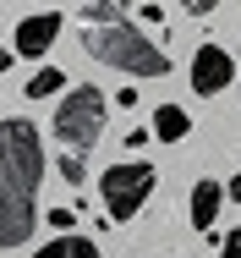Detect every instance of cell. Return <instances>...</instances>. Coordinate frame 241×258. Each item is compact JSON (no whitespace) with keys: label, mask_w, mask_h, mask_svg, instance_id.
<instances>
[{"label":"cell","mask_w":241,"mask_h":258,"mask_svg":"<svg viewBox=\"0 0 241 258\" xmlns=\"http://www.w3.org/2000/svg\"><path fill=\"white\" fill-rule=\"evenodd\" d=\"M39 181H44V143L28 115L0 121V247L33 242L39 225Z\"/></svg>","instance_id":"obj_1"},{"label":"cell","mask_w":241,"mask_h":258,"mask_svg":"<svg viewBox=\"0 0 241 258\" xmlns=\"http://www.w3.org/2000/svg\"><path fill=\"white\" fill-rule=\"evenodd\" d=\"M83 50L94 55L99 66H115V72H126V77H165V72H170V55L159 50L132 17L83 28Z\"/></svg>","instance_id":"obj_2"},{"label":"cell","mask_w":241,"mask_h":258,"mask_svg":"<svg viewBox=\"0 0 241 258\" xmlns=\"http://www.w3.org/2000/svg\"><path fill=\"white\" fill-rule=\"evenodd\" d=\"M49 132L60 138V149L77 159H88V149L99 143V132H104V94L99 88H71L66 99H60V110H55V121H49Z\"/></svg>","instance_id":"obj_3"},{"label":"cell","mask_w":241,"mask_h":258,"mask_svg":"<svg viewBox=\"0 0 241 258\" xmlns=\"http://www.w3.org/2000/svg\"><path fill=\"white\" fill-rule=\"evenodd\" d=\"M153 181H159V170H153L148 159H121V165H110V170L99 176V198L110 209V225H126V220L148 204Z\"/></svg>","instance_id":"obj_4"},{"label":"cell","mask_w":241,"mask_h":258,"mask_svg":"<svg viewBox=\"0 0 241 258\" xmlns=\"http://www.w3.org/2000/svg\"><path fill=\"white\" fill-rule=\"evenodd\" d=\"M230 77H236V66H230L225 44H197V55H192V94L214 99L219 88H230Z\"/></svg>","instance_id":"obj_5"},{"label":"cell","mask_w":241,"mask_h":258,"mask_svg":"<svg viewBox=\"0 0 241 258\" xmlns=\"http://www.w3.org/2000/svg\"><path fill=\"white\" fill-rule=\"evenodd\" d=\"M60 11H39V17H22L17 22V44H11V55H28V60H39V55L60 39Z\"/></svg>","instance_id":"obj_6"},{"label":"cell","mask_w":241,"mask_h":258,"mask_svg":"<svg viewBox=\"0 0 241 258\" xmlns=\"http://www.w3.org/2000/svg\"><path fill=\"white\" fill-rule=\"evenodd\" d=\"M219 204H225V187H219V181H197V187H192V225L203 231V236L214 231Z\"/></svg>","instance_id":"obj_7"},{"label":"cell","mask_w":241,"mask_h":258,"mask_svg":"<svg viewBox=\"0 0 241 258\" xmlns=\"http://www.w3.org/2000/svg\"><path fill=\"white\" fill-rule=\"evenodd\" d=\"M148 132H153L159 143H181V138L192 132V115H187L181 104H159V110H153V126H148Z\"/></svg>","instance_id":"obj_8"},{"label":"cell","mask_w":241,"mask_h":258,"mask_svg":"<svg viewBox=\"0 0 241 258\" xmlns=\"http://www.w3.org/2000/svg\"><path fill=\"white\" fill-rule=\"evenodd\" d=\"M33 258H99V247L88 236H55V242H44Z\"/></svg>","instance_id":"obj_9"},{"label":"cell","mask_w":241,"mask_h":258,"mask_svg":"<svg viewBox=\"0 0 241 258\" xmlns=\"http://www.w3.org/2000/svg\"><path fill=\"white\" fill-rule=\"evenodd\" d=\"M60 88H66V72H60V66H39V72L28 77V88H22V94L39 104V99H55Z\"/></svg>","instance_id":"obj_10"},{"label":"cell","mask_w":241,"mask_h":258,"mask_svg":"<svg viewBox=\"0 0 241 258\" xmlns=\"http://www.w3.org/2000/svg\"><path fill=\"white\" fill-rule=\"evenodd\" d=\"M60 176H66L71 187H83V176H88V165H83L77 154H60Z\"/></svg>","instance_id":"obj_11"},{"label":"cell","mask_w":241,"mask_h":258,"mask_svg":"<svg viewBox=\"0 0 241 258\" xmlns=\"http://www.w3.org/2000/svg\"><path fill=\"white\" fill-rule=\"evenodd\" d=\"M44 220L55 225V231H60V236H71V225H77V209H49Z\"/></svg>","instance_id":"obj_12"},{"label":"cell","mask_w":241,"mask_h":258,"mask_svg":"<svg viewBox=\"0 0 241 258\" xmlns=\"http://www.w3.org/2000/svg\"><path fill=\"white\" fill-rule=\"evenodd\" d=\"M219 253H225V258H241V231H230V236L219 242Z\"/></svg>","instance_id":"obj_13"},{"label":"cell","mask_w":241,"mask_h":258,"mask_svg":"<svg viewBox=\"0 0 241 258\" xmlns=\"http://www.w3.org/2000/svg\"><path fill=\"white\" fill-rule=\"evenodd\" d=\"M143 22H165V6H143V11H137V28H143Z\"/></svg>","instance_id":"obj_14"},{"label":"cell","mask_w":241,"mask_h":258,"mask_svg":"<svg viewBox=\"0 0 241 258\" xmlns=\"http://www.w3.org/2000/svg\"><path fill=\"white\" fill-rule=\"evenodd\" d=\"M225 198H236V204H241V170L230 176V181H225Z\"/></svg>","instance_id":"obj_15"},{"label":"cell","mask_w":241,"mask_h":258,"mask_svg":"<svg viewBox=\"0 0 241 258\" xmlns=\"http://www.w3.org/2000/svg\"><path fill=\"white\" fill-rule=\"evenodd\" d=\"M6 66H11V50H6V44H0V72H6Z\"/></svg>","instance_id":"obj_16"}]
</instances>
